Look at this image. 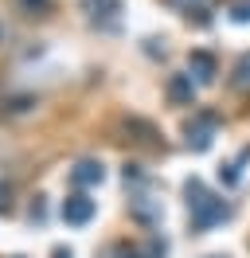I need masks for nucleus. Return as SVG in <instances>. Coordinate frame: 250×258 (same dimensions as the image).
<instances>
[{
	"label": "nucleus",
	"instance_id": "obj_1",
	"mask_svg": "<svg viewBox=\"0 0 250 258\" xmlns=\"http://www.w3.org/2000/svg\"><path fill=\"white\" fill-rule=\"evenodd\" d=\"M184 200H188V215H192V231H211L223 219H231V204L215 196L200 176L184 180Z\"/></svg>",
	"mask_w": 250,
	"mask_h": 258
},
{
	"label": "nucleus",
	"instance_id": "obj_2",
	"mask_svg": "<svg viewBox=\"0 0 250 258\" xmlns=\"http://www.w3.org/2000/svg\"><path fill=\"white\" fill-rule=\"evenodd\" d=\"M215 129H219V117H215V113H192V121L184 125L188 149L207 153V149H211V141H215Z\"/></svg>",
	"mask_w": 250,
	"mask_h": 258
},
{
	"label": "nucleus",
	"instance_id": "obj_3",
	"mask_svg": "<svg viewBox=\"0 0 250 258\" xmlns=\"http://www.w3.org/2000/svg\"><path fill=\"white\" fill-rule=\"evenodd\" d=\"M94 211H98V204H94L86 192H75V196L62 200V219H67L71 227H86L94 219Z\"/></svg>",
	"mask_w": 250,
	"mask_h": 258
},
{
	"label": "nucleus",
	"instance_id": "obj_4",
	"mask_svg": "<svg viewBox=\"0 0 250 258\" xmlns=\"http://www.w3.org/2000/svg\"><path fill=\"white\" fill-rule=\"evenodd\" d=\"M102 180H106L102 161H78L75 168H71V184H75V188H94V184H102Z\"/></svg>",
	"mask_w": 250,
	"mask_h": 258
},
{
	"label": "nucleus",
	"instance_id": "obj_5",
	"mask_svg": "<svg viewBox=\"0 0 250 258\" xmlns=\"http://www.w3.org/2000/svg\"><path fill=\"white\" fill-rule=\"evenodd\" d=\"M188 71L196 75V82H215V75H219V67H215V55L211 51H192L188 55Z\"/></svg>",
	"mask_w": 250,
	"mask_h": 258
},
{
	"label": "nucleus",
	"instance_id": "obj_6",
	"mask_svg": "<svg viewBox=\"0 0 250 258\" xmlns=\"http://www.w3.org/2000/svg\"><path fill=\"white\" fill-rule=\"evenodd\" d=\"M168 102L172 106H192L196 102V79L192 75H172L168 79Z\"/></svg>",
	"mask_w": 250,
	"mask_h": 258
},
{
	"label": "nucleus",
	"instance_id": "obj_7",
	"mask_svg": "<svg viewBox=\"0 0 250 258\" xmlns=\"http://www.w3.org/2000/svg\"><path fill=\"white\" fill-rule=\"evenodd\" d=\"M133 219L145 227H156L160 223V200H149V196H137L133 200Z\"/></svg>",
	"mask_w": 250,
	"mask_h": 258
},
{
	"label": "nucleus",
	"instance_id": "obj_8",
	"mask_svg": "<svg viewBox=\"0 0 250 258\" xmlns=\"http://www.w3.org/2000/svg\"><path fill=\"white\" fill-rule=\"evenodd\" d=\"M231 86L234 90H250V55H238V63L231 71Z\"/></svg>",
	"mask_w": 250,
	"mask_h": 258
},
{
	"label": "nucleus",
	"instance_id": "obj_9",
	"mask_svg": "<svg viewBox=\"0 0 250 258\" xmlns=\"http://www.w3.org/2000/svg\"><path fill=\"white\" fill-rule=\"evenodd\" d=\"M86 12H90L94 20L98 16H117V12H121V0H86Z\"/></svg>",
	"mask_w": 250,
	"mask_h": 258
},
{
	"label": "nucleus",
	"instance_id": "obj_10",
	"mask_svg": "<svg viewBox=\"0 0 250 258\" xmlns=\"http://www.w3.org/2000/svg\"><path fill=\"white\" fill-rule=\"evenodd\" d=\"M246 157H250V149L242 153V157H238V161H231V164H223V168H219V180H223L227 188H234V184H238V176H242V172H238V164L246 161Z\"/></svg>",
	"mask_w": 250,
	"mask_h": 258
},
{
	"label": "nucleus",
	"instance_id": "obj_11",
	"mask_svg": "<svg viewBox=\"0 0 250 258\" xmlns=\"http://www.w3.org/2000/svg\"><path fill=\"white\" fill-rule=\"evenodd\" d=\"M168 4H176L180 12H188V16H192V12H203V8L211 4V0H168Z\"/></svg>",
	"mask_w": 250,
	"mask_h": 258
},
{
	"label": "nucleus",
	"instance_id": "obj_12",
	"mask_svg": "<svg viewBox=\"0 0 250 258\" xmlns=\"http://www.w3.org/2000/svg\"><path fill=\"white\" fill-rule=\"evenodd\" d=\"M0 106H4L8 113H24L31 106V98H8V102H0Z\"/></svg>",
	"mask_w": 250,
	"mask_h": 258
},
{
	"label": "nucleus",
	"instance_id": "obj_13",
	"mask_svg": "<svg viewBox=\"0 0 250 258\" xmlns=\"http://www.w3.org/2000/svg\"><path fill=\"white\" fill-rule=\"evenodd\" d=\"M231 20H234V24H250V0H242V4H234Z\"/></svg>",
	"mask_w": 250,
	"mask_h": 258
},
{
	"label": "nucleus",
	"instance_id": "obj_14",
	"mask_svg": "<svg viewBox=\"0 0 250 258\" xmlns=\"http://www.w3.org/2000/svg\"><path fill=\"white\" fill-rule=\"evenodd\" d=\"M12 211V184H0V215Z\"/></svg>",
	"mask_w": 250,
	"mask_h": 258
},
{
	"label": "nucleus",
	"instance_id": "obj_15",
	"mask_svg": "<svg viewBox=\"0 0 250 258\" xmlns=\"http://www.w3.org/2000/svg\"><path fill=\"white\" fill-rule=\"evenodd\" d=\"M129 180H145V172H141V164H125V184Z\"/></svg>",
	"mask_w": 250,
	"mask_h": 258
},
{
	"label": "nucleus",
	"instance_id": "obj_16",
	"mask_svg": "<svg viewBox=\"0 0 250 258\" xmlns=\"http://www.w3.org/2000/svg\"><path fill=\"white\" fill-rule=\"evenodd\" d=\"M24 4H28L31 12H43V8H47V0H24Z\"/></svg>",
	"mask_w": 250,
	"mask_h": 258
},
{
	"label": "nucleus",
	"instance_id": "obj_17",
	"mask_svg": "<svg viewBox=\"0 0 250 258\" xmlns=\"http://www.w3.org/2000/svg\"><path fill=\"white\" fill-rule=\"evenodd\" d=\"M55 258H71V250H55Z\"/></svg>",
	"mask_w": 250,
	"mask_h": 258
},
{
	"label": "nucleus",
	"instance_id": "obj_18",
	"mask_svg": "<svg viewBox=\"0 0 250 258\" xmlns=\"http://www.w3.org/2000/svg\"><path fill=\"white\" fill-rule=\"evenodd\" d=\"M211 258H227V254H211Z\"/></svg>",
	"mask_w": 250,
	"mask_h": 258
},
{
	"label": "nucleus",
	"instance_id": "obj_19",
	"mask_svg": "<svg viewBox=\"0 0 250 258\" xmlns=\"http://www.w3.org/2000/svg\"><path fill=\"white\" fill-rule=\"evenodd\" d=\"M0 39H4V28H0Z\"/></svg>",
	"mask_w": 250,
	"mask_h": 258
}]
</instances>
